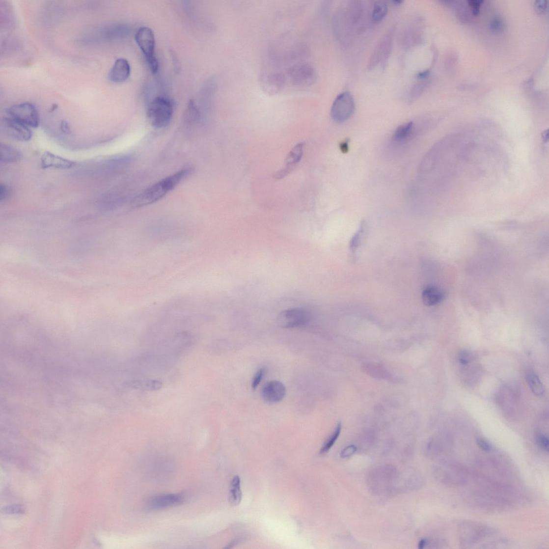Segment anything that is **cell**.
I'll list each match as a JSON object with an SVG mask.
<instances>
[{
    "instance_id": "obj_19",
    "label": "cell",
    "mask_w": 549,
    "mask_h": 549,
    "mask_svg": "<svg viewBox=\"0 0 549 549\" xmlns=\"http://www.w3.org/2000/svg\"><path fill=\"white\" fill-rule=\"evenodd\" d=\"M22 154L18 150L5 144H1V159L2 164L15 163L21 160Z\"/></svg>"
},
{
    "instance_id": "obj_37",
    "label": "cell",
    "mask_w": 549,
    "mask_h": 549,
    "mask_svg": "<svg viewBox=\"0 0 549 549\" xmlns=\"http://www.w3.org/2000/svg\"><path fill=\"white\" fill-rule=\"evenodd\" d=\"M60 130L62 132L66 134H71L72 130L68 123L66 121H62L60 124Z\"/></svg>"
},
{
    "instance_id": "obj_20",
    "label": "cell",
    "mask_w": 549,
    "mask_h": 549,
    "mask_svg": "<svg viewBox=\"0 0 549 549\" xmlns=\"http://www.w3.org/2000/svg\"><path fill=\"white\" fill-rule=\"evenodd\" d=\"M414 124L412 122H409L400 126L394 133V142L399 144L406 142L412 136Z\"/></svg>"
},
{
    "instance_id": "obj_8",
    "label": "cell",
    "mask_w": 549,
    "mask_h": 549,
    "mask_svg": "<svg viewBox=\"0 0 549 549\" xmlns=\"http://www.w3.org/2000/svg\"><path fill=\"white\" fill-rule=\"evenodd\" d=\"M1 131L5 136L21 142L30 141L32 137L30 128L9 116L1 120Z\"/></svg>"
},
{
    "instance_id": "obj_34",
    "label": "cell",
    "mask_w": 549,
    "mask_h": 549,
    "mask_svg": "<svg viewBox=\"0 0 549 549\" xmlns=\"http://www.w3.org/2000/svg\"><path fill=\"white\" fill-rule=\"evenodd\" d=\"M471 361V354L467 351H463L459 356V361L463 365H467Z\"/></svg>"
},
{
    "instance_id": "obj_24",
    "label": "cell",
    "mask_w": 549,
    "mask_h": 549,
    "mask_svg": "<svg viewBox=\"0 0 549 549\" xmlns=\"http://www.w3.org/2000/svg\"><path fill=\"white\" fill-rule=\"evenodd\" d=\"M388 6L386 2L377 1L373 4L372 17L375 22L382 21L387 15Z\"/></svg>"
},
{
    "instance_id": "obj_36",
    "label": "cell",
    "mask_w": 549,
    "mask_h": 549,
    "mask_svg": "<svg viewBox=\"0 0 549 549\" xmlns=\"http://www.w3.org/2000/svg\"><path fill=\"white\" fill-rule=\"evenodd\" d=\"M470 6L472 8L473 13L475 15H477L480 13V6L483 1H470L468 2Z\"/></svg>"
},
{
    "instance_id": "obj_32",
    "label": "cell",
    "mask_w": 549,
    "mask_h": 549,
    "mask_svg": "<svg viewBox=\"0 0 549 549\" xmlns=\"http://www.w3.org/2000/svg\"><path fill=\"white\" fill-rule=\"evenodd\" d=\"M357 451V447L354 445H350L343 449L341 453V457L342 458H347L353 456Z\"/></svg>"
},
{
    "instance_id": "obj_35",
    "label": "cell",
    "mask_w": 549,
    "mask_h": 549,
    "mask_svg": "<svg viewBox=\"0 0 549 549\" xmlns=\"http://www.w3.org/2000/svg\"><path fill=\"white\" fill-rule=\"evenodd\" d=\"M477 445L482 449L483 451L486 452H490L493 450V446L490 443L484 439H477Z\"/></svg>"
},
{
    "instance_id": "obj_16",
    "label": "cell",
    "mask_w": 549,
    "mask_h": 549,
    "mask_svg": "<svg viewBox=\"0 0 549 549\" xmlns=\"http://www.w3.org/2000/svg\"><path fill=\"white\" fill-rule=\"evenodd\" d=\"M130 28L124 24H113L104 27L99 36L104 40L113 41L125 38L130 34Z\"/></svg>"
},
{
    "instance_id": "obj_15",
    "label": "cell",
    "mask_w": 549,
    "mask_h": 549,
    "mask_svg": "<svg viewBox=\"0 0 549 549\" xmlns=\"http://www.w3.org/2000/svg\"><path fill=\"white\" fill-rule=\"evenodd\" d=\"M131 72L130 64L120 58L116 60L109 74V79L114 83H123L130 78Z\"/></svg>"
},
{
    "instance_id": "obj_43",
    "label": "cell",
    "mask_w": 549,
    "mask_h": 549,
    "mask_svg": "<svg viewBox=\"0 0 549 549\" xmlns=\"http://www.w3.org/2000/svg\"><path fill=\"white\" fill-rule=\"evenodd\" d=\"M402 2H403V1H395L393 2L394 4L396 5H401L402 3Z\"/></svg>"
},
{
    "instance_id": "obj_12",
    "label": "cell",
    "mask_w": 549,
    "mask_h": 549,
    "mask_svg": "<svg viewBox=\"0 0 549 549\" xmlns=\"http://www.w3.org/2000/svg\"><path fill=\"white\" fill-rule=\"evenodd\" d=\"M285 76L279 72L266 73L261 78L262 88L269 95H275L282 91L286 82Z\"/></svg>"
},
{
    "instance_id": "obj_23",
    "label": "cell",
    "mask_w": 549,
    "mask_h": 549,
    "mask_svg": "<svg viewBox=\"0 0 549 549\" xmlns=\"http://www.w3.org/2000/svg\"><path fill=\"white\" fill-rule=\"evenodd\" d=\"M129 384L132 388L145 390H157L162 387V383L156 380H145V381H134Z\"/></svg>"
},
{
    "instance_id": "obj_39",
    "label": "cell",
    "mask_w": 549,
    "mask_h": 549,
    "mask_svg": "<svg viewBox=\"0 0 549 549\" xmlns=\"http://www.w3.org/2000/svg\"><path fill=\"white\" fill-rule=\"evenodd\" d=\"M429 72L428 71L419 73L417 75V78L419 80H424L428 77Z\"/></svg>"
},
{
    "instance_id": "obj_5",
    "label": "cell",
    "mask_w": 549,
    "mask_h": 549,
    "mask_svg": "<svg viewBox=\"0 0 549 549\" xmlns=\"http://www.w3.org/2000/svg\"><path fill=\"white\" fill-rule=\"evenodd\" d=\"M355 108L354 99L351 93L342 92L332 104L330 112L331 118L337 123H343L351 117Z\"/></svg>"
},
{
    "instance_id": "obj_28",
    "label": "cell",
    "mask_w": 549,
    "mask_h": 549,
    "mask_svg": "<svg viewBox=\"0 0 549 549\" xmlns=\"http://www.w3.org/2000/svg\"><path fill=\"white\" fill-rule=\"evenodd\" d=\"M2 512L8 515H22L25 513V509L22 505H11L4 507Z\"/></svg>"
},
{
    "instance_id": "obj_18",
    "label": "cell",
    "mask_w": 549,
    "mask_h": 549,
    "mask_svg": "<svg viewBox=\"0 0 549 549\" xmlns=\"http://www.w3.org/2000/svg\"><path fill=\"white\" fill-rule=\"evenodd\" d=\"M444 297V294L441 289L434 286H430L423 290L422 301L426 306H435L441 302Z\"/></svg>"
},
{
    "instance_id": "obj_7",
    "label": "cell",
    "mask_w": 549,
    "mask_h": 549,
    "mask_svg": "<svg viewBox=\"0 0 549 549\" xmlns=\"http://www.w3.org/2000/svg\"><path fill=\"white\" fill-rule=\"evenodd\" d=\"M287 78L296 86H308L313 84L316 79V72L309 63H300L288 70Z\"/></svg>"
},
{
    "instance_id": "obj_1",
    "label": "cell",
    "mask_w": 549,
    "mask_h": 549,
    "mask_svg": "<svg viewBox=\"0 0 549 549\" xmlns=\"http://www.w3.org/2000/svg\"><path fill=\"white\" fill-rule=\"evenodd\" d=\"M192 172L191 168L182 169L149 187L134 198L132 202L133 207L147 206L161 200L189 176Z\"/></svg>"
},
{
    "instance_id": "obj_17",
    "label": "cell",
    "mask_w": 549,
    "mask_h": 549,
    "mask_svg": "<svg viewBox=\"0 0 549 549\" xmlns=\"http://www.w3.org/2000/svg\"><path fill=\"white\" fill-rule=\"evenodd\" d=\"M75 163L59 156L46 151L41 158V165L43 169L55 168L67 170L72 168Z\"/></svg>"
},
{
    "instance_id": "obj_42",
    "label": "cell",
    "mask_w": 549,
    "mask_h": 549,
    "mask_svg": "<svg viewBox=\"0 0 549 549\" xmlns=\"http://www.w3.org/2000/svg\"><path fill=\"white\" fill-rule=\"evenodd\" d=\"M542 137H543V141H544L545 142L548 141V138H549V133H548V132H545L544 133H543Z\"/></svg>"
},
{
    "instance_id": "obj_9",
    "label": "cell",
    "mask_w": 549,
    "mask_h": 549,
    "mask_svg": "<svg viewBox=\"0 0 549 549\" xmlns=\"http://www.w3.org/2000/svg\"><path fill=\"white\" fill-rule=\"evenodd\" d=\"M345 11L353 31H361L364 27L366 18L364 5L360 1H353L349 4Z\"/></svg>"
},
{
    "instance_id": "obj_30",
    "label": "cell",
    "mask_w": 549,
    "mask_h": 549,
    "mask_svg": "<svg viewBox=\"0 0 549 549\" xmlns=\"http://www.w3.org/2000/svg\"><path fill=\"white\" fill-rule=\"evenodd\" d=\"M424 84L423 83H419L414 84L412 87L410 92V95H409L410 100L413 101L414 99H415L418 96L421 94L424 89Z\"/></svg>"
},
{
    "instance_id": "obj_31",
    "label": "cell",
    "mask_w": 549,
    "mask_h": 549,
    "mask_svg": "<svg viewBox=\"0 0 549 549\" xmlns=\"http://www.w3.org/2000/svg\"><path fill=\"white\" fill-rule=\"evenodd\" d=\"M265 373V368H261V369L256 372L252 383V387L253 389H255L256 387L259 386L263 378L264 377Z\"/></svg>"
},
{
    "instance_id": "obj_4",
    "label": "cell",
    "mask_w": 549,
    "mask_h": 549,
    "mask_svg": "<svg viewBox=\"0 0 549 549\" xmlns=\"http://www.w3.org/2000/svg\"><path fill=\"white\" fill-rule=\"evenodd\" d=\"M9 117L21 122L29 128H37L39 115L34 105L30 103L16 104L7 110Z\"/></svg>"
},
{
    "instance_id": "obj_11",
    "label": "cell",
    "mask_w": 549,
    "mask_h": 549,
    "mask_svg": "<svg viewBox=\"0 0 549 549\" xmlns=\"http://www.w3.org/2000/svg\"><path fill=\"white\" fill-rule=\"evenodd\" d=\"M393 36L392 31H389L384 35L373 51L369 62L368 63V68L372 69L376 66L380 62L387 59L392 50Z\"/></svg>"
},
{
    "instance_id": "obj_38",
    "label": "cell",
    "mask_w": 549,
    "mask_h": 549,
    "mask_svg": "<svg viewBox=\"0 0 549 549\" xmlns=\"http://www.w3.org/2000/svg\"><path fill=\"white\" fill-rule=\"evenodd\" d=\"M547 2L544 1H539L536 2L535 6L537 10L540 13H544L547 9Z\"/></svg>"
},
{
    "instance_id": "obj_25",
    "label": "cell",
    "mask_w": 549,
    "mask_h": 549,
    "mask_svg": "<svg viewBox=\"0 0 549 549\" xmlns=\"http://www.w3.org/2000/svg\"><path fill=\"white\" fill-rule=\"evenodd\" d=\"M367 224L365 221L361 223L359 229L353 237L351 242L350 244V249H351L353 254H355L356 251L358 249L359 245L361 243V240L363 239L365 232L367 231Z\"/></svg>"
},
{
    "instance_id": "obj_29",
    "label": "cell",
    "mask_w": 549,
    "mask_h": 549,
    "mask_svg": "<svg viewBox=\"0 0 549 549\" xmlns=\"http://www.w3.org/2000/svg\"><path fill=\"white\" fill-rule=\"evenodd\" d=\"M536 441L542 450L547 453L549 452V442L547 436L543 434L537 435Z\"/></svg>"
},
{
    "instance_id": "obj_6",
    "label": "cell",
    "mask_w": 549,
    "mask_h": 549,
    "mask_svg": "<svg viewBox=\"0 0 549 549\" xmlns=\"http://www.w3.org/2000/svg\"><path fill=\"white\" fill-rule=\"evenodd\" d=\"M311 319V314L306 309L295 308L286 309L280 313L277 321L280 327L289 329L304 326Z\"/></svg>"
},
{
    "instance_id": "obj_26",
    "label": "cell",
    "mask_w": 549,
    "mask_h": 549,
    "mask_svg": "<svg viewBox=\"0 0 549 549\" xmlns=\"http://www.w3.org/2000/svg\"><path fill=\"white\" fill-rule=\"evenodd\" d=\"M200 114L196 105L192 101L189 103L185 114V121L187 123L192 125L196 123L200 119Z\"/></svg>"
},
{
    "instance_id": "obj_21",
    "label": "cell",
    "mask_w": 549,
    "mask_h": 549,
    "mask_svg": "<svg viewBox=\"0 0 549 549\" xmlns=\"http://www.w3.org/2000/svg\"><path fill=\"white\" fill-rule=\"evenodd\" d=\"M241 478L236 475L233 478L230 487L229 501L232 506H237L241 503L242 498Z\"/></svg>"
},
{
    "instance_id": "obj_22",
    "label": "cell",
    "mask_w": 549,
    "mask_h": 549,
    "mask_svg": "<svg viewBox=\"0 0 549 549\" xmlns=\"http://www.w3.org/2000/svg\"><path fill=\"white\" fill-rule=\"evenodd\" d=\"M527 382L529 387L535 395L541 396L545 393V387L542 383L540 379L536 374L532 371H529L526 373Z\"/></svg>"
},
{
    "instance_id": "obj_27",
    "label": "cell",
    "mask_w": 549,
    "mask_h": 549,
    "mask_svg": "<svg viewBox=\"0 0 549 549\" xmlns=\"http://www.w3.org/2000/svg\"><path fill=\"white\" fill-rule=\"evenodd\" d=\"M341 430L342 424L341 423H339L337 425L333 433H332L331 436H330V437L328 438V439H327V440L324 443V444L323 445L322 448H321L320 451V453L321 454H324L328 452L330 450L331 448L333 446L334 443L337 440L338 438L339 437L340 435Z\"/></svg>"
},
{
    "instance_id": "obj_2",
    "label": "cell",
    "mask_w": 549,
    "mask_h": 549,
    "mask_svg": "<svg viewBox=\"0 0 549 549\" xmlns=\"http://www.w3.org/2000/svg\"><path fill=\"white\" fill-rule=\"evenodd\" d=\"M174 113V104L170 99L157 97L148 106L147 114L150 123L157 129L170 125Z\"/></svg>"
},
{
    "instance_id": "obj_3",
    "label": "cell",
    "mask_w": 549,
    "mask_h": 549,
    "mask_svg": "<svg viewBox=\"0 0 549 549\" xmlns=\"http://www.w3.org/2000/svg\"><path fill=\"white\" fill-rule=\"evenodd\" d=\"M136 40L143 52L151 71L156 74L159 68L155 55V38L154 32L148 27H140L136 34Z\"/></svg>"
},
{
    "instance_id": "obj_33",
    "label": "cell",
    "mask_w": 549,
    "mask_h": 549,
    "mask_svg": "<svg viewBox=\"0 0 549 549\" xmlns=\"http://www.w3.org/2000/svg\"><path fill=\"white\" fill-rule=\"evenodd\" d=\"M10 195V191L8 187L4 184L0 186V201L4 202L7 200Z\"/></svg>"
},
{
    "instance_id": "obj_41",
    "label": "cell",
    "mask_w": 549,
    "mask_h": 549,
    "mask_svg": "<svg viewBox=\"0 0 549 549\" xmlns=\"http://www.w3.org/2000/svg\"><path fill=\"white\" fill-rule=\"evenodd\" d=\"M341 149L343 153H346L348 150V142L347 141L341 143L340 146Z\"/></svg>"
},
{
    "instance_id": "obj_13",
    "label": "cell",
    "mask_w": 549,
    "mask_h": 549,
    "mask_svg": "<svg viewBox=\"0 0 549 549\" xmlns=\"http://www.w3.org/2000/svg\"><path fill=\"white\" fill-rule=\"evenodd\" d=\"M287 392L284 384L281 382L273 381L265 384L262 390L263 399L270 404L281 401Z\"/></svg>"
},
{
    "instance_id": "obj_40",
    "label": "cell",
    "mask_w": 549,
    "mask_h": 549,
    "mask_svg": "<svg viewBox=\"0 0 549 549\" xmlns=\"http://www.w3.org/2000/svg\"><path fill=\"white\" fill-rule=\"evenodd\" d=\"M492 27H493V29H494V30H499V29L501 27V23L500 21L497 20L493 22Z\"/></svg>"
},
{
    "instance_id": "obj_10",
    "label": "cell",
    "mask_w": 549,
    "mask_h": 549,
    "mask_svg": "<svg viewBox=\"0 0 549 549\" xmlns=\"http://www.w3.org/2000/svg\"><path fill=\"white\" fill-rule=\"evenodd\" d=\"M185 500L183 494H165L156 496L150 499L146 505L149 511L160 510L182 504Z\"/></svg>"
},
{
    "instance_id": "obj_14",
    "label": "cell",
    "mask_w": 549,
    "mask_h": 549,
    "mask_svg": "<svg viewBox=\"0 0 549 549\" xmlns=\"http://www.w3.org/2000/svg\"><path fill=\"white\" fill-rule=\"evenodd\" d=\"M303 146H304V144L300 143L296 145L291 150L287 159L285 160L284 167L282 170L278 171L274 175V178L276 179L283 178L294 170L302 160L303 155Z\"/></svg>"
}]
</instances>
